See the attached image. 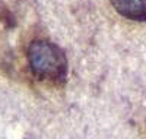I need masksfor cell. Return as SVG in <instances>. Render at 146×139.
<instances>
[{
	"instance_id": "obj_1",
	"label": "cell",
	"mask_w": 146,
	"mask_h": 139,
	"mask_svg": "<svg viewBox=\"0 0 146 139\" xmlns=\"http://www.w3.org/2000/svg\"><path fill=\"white\" fill-rule=\"evenodd\" d=\"M28 60L32 72L38 78L48 81H64L67 61L63 50L56 44L44 40L31 43L28 48Z\"/></svg>"
},
{
	"instance_id": "obj_2",
	"label": "cell",
	"mask_w": 146,
	"mask_h": 139,
	"mask_svg": "<svg viewBox=\"0 0 146 139\" xmlns=\"http://www.w3.org/2000/svg\"><path fill=\"white\" fill-rule=\"evenodd\" d=\"M111 3L121 16L146 22V0H111Z\"/></svg>"
}]
</instances>
